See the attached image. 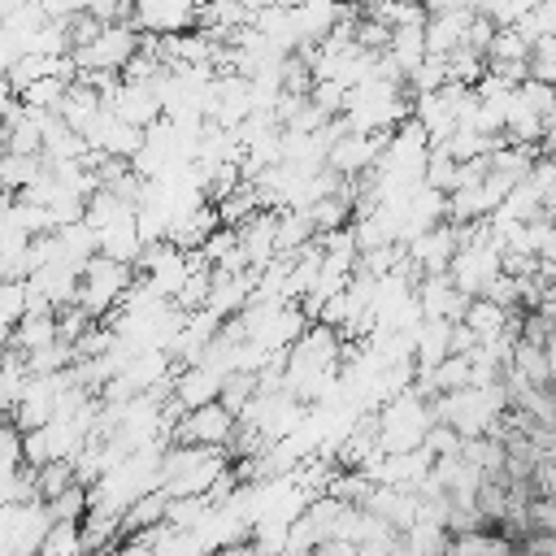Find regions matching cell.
<instances>
[{
  "instance_id": "4fadbf2b",
  "label": "cell",
  "mask_w": 556,
  "mask_h": 556,
  "mask_svg": "<svg viewBox=\"0 0 556 556\" xmlns=\"http://www.w3.org/2000/svg\"><path fill=\"white\" fill-rule=\"evenodd\" d=\"M469 330H473V339L478 343H486V339H495L500 330H508L513 326V313L508 308H500V304H491V300H482V295H473L469 304H465V317H460Z\"/></svg>"
},
{
  "instance_id": "d4e9b609",
  "label": "cell",
  "mask_w": 556,
  "mask_h": 556,
  "mask_svg": "<svg viewBox=\"0 0 556 556\" xmlns=\"http://www.w3.org/2000/svg\"><path fill=\"white\" fill-rule=\"evenodd\" d=\"M17 56H22V43H17V39H13V35L0 26V74H4V70H9Z\"/></svg>"
},
{
  "instance_id": "52a82bcc",
  "label": "cell",
  "mask_w": 556,
  "mask_h": 556,
  "mask_svg": "<svg viewBox=\"0 0 556 556\" xmlns=\"http://www.w3.org/2000/svg\"><path fill=\"white\" fill-rule=\"evenodd\" d=\"M217 387H222V374H213L208 365H178L169 382V400L178 404V413H191V408L213 404Z\"/></svg>"
},
{
  "instance_id": "8992f818",
  "label": "cell",
  "mask_w": 556,
  "mask_h": 556,
  "mask_svg": "<svg viewBox=\"0 0 556 556\" xmlns=\"http://www.w3.org/2000/svg\"><path fill=\"white\" fill-rule=\"evenodd\" d=\"M413 295H417L421 317H443V321H460V317H465V304H469V300L452 287L447 269H443V274H421L417 287H413Z\"/></svg>"
},
{
  "instance_id": "44dd1931",
  "label": "cell",
  "mask_w": 556,
  "mask_h": 556,
  "mask_svg": "<svg viewBox=\"0 0 556 556\" xmlns=\"http://www.w3.org/2000/svg\"><path fill=\"white\" fill-rule=\"evenodd\" d=\"M447 83V65H443V56H426L413 74H408V87L417 91V96H426V91H439Z\"/></svg>"
},
{
  "instance_id": "8fae6325",
  "label": "cell",
  "mask_w": 556,
  "mask_h": 556,
  "mask_svg": "<svg viewBox=\"0 0 556 556\" xmlns=\"http://www.w3.org/2000/svg\"><path fill=\"white\" fill-rule=\"evenodd\" d=\"M139 248H143V243H139L135 217H126V222H117V226H109V230L96 235V256H109V261H117V265H135Z\"/></svg>"
},
{
  "instance_id": "7c38bea8",
  "label": "cell",
  "mask_w": 556,
  "mask_h": 556,
  "mask_svg": "<svg viewBox=\"0 0 556 556\" xmlns=\"http://www.w3.org/2000/svg\"><path fill=\"white\" fill-rule=\"evenodd\" d=\"M52 343H56V317L52 313H26L9 334V348L22 352V356L39 352V348H52Z\"/></svg>"
},
{
  "instance_id": "5bb4252c",
  "label": "cell",
  "mask_w": 556,
  "mask_h": 556,
  "mask_svg": "<svg viewBox=\"0 0 556 556\" xmlns=\"http://www.w3.org/2000/svg\"><path fill=\"white\" fill-rule=\"evenodd\" d=\"M387 56L395 61V70L408 78L421 61H426V39H421V26H400V30H391V39H387Z\"/></svg>"
},
{
  "instance_id": "9a60e30c",
  "label": "cell",
  "mask_w": 556,
  "mask_h": 556,
  "mask_svg": "<svg viewBox=\"0 0 556 556\" xmlns=\"http://www.w3.org/2000/svg\"><path fill=\"white\" fill-rule=\"evenodd\" d=\"M39 174H43V161L39 156H17V152H4L0 156V191H9V195L26 191Z\"/></svg>"
},
{
  "instance_id": "f1b7e54d",
  "label": "cell",
  "mask_w": 556,
  "mask_h": 556,
  "mask_svg": "<svg viewBox=\"0 0 556 556\" xmlns=\"http://www.w3.org/2000/svg\"><path fill=\"white\" fill-rule=\"evenodd\" d=\"M0 156H4V130H0Z\"/></svg>"
},
{
  "instance_id": "4316f807",
  "label": "cell",
  "mask_w": 556,
  "mask_h": 556,
  "mask_svg": "<svg viewBox=\"0 0 556 556\" xmlns=\"http://www.w3.org/2000/svg\"><path fill=\"white\" fill-rule=\"evenodd\" d=\"M13 100V91H9V83H4V74H0V109Z\"/></svg>"
},
{
  "instance_id": "7402d4cb",
  "label": "cell",
  "mask_w": 556,
  "mask_h": 556,
  "mask_svg": "<svg viewBox=\"0 0 556 556\" xmlns=\"http://www.w3.org/2000/svg\"><path fill=\"white\" fill-rule=\"evenodd\" d=\"M517 100L526 104V109H534L543 122H552V83H534V78H521L517 83Z\"/></svg>"
},
{
  "instance_id": "ac0fdd59",
  "label": "cell",
  "mask_w": 556,
  "mask_h": 556,
  "mask_svg": "<svg viewBox=\"0 0 556 556\" xmlns=\"http://www.w3.org/2000/svg\"><path fill=\"white\" fill-rule=\"evenodd\" d=\"M65 78H35L17 100H22V109H30V113H56V104H61V96H65Z\"/></svg>"
},
{
  "instance_id": "30bf717a",
  "label": "cell",
  "mask_w": 556,
  "mask_h": 556,
  "mask_svg": "<svg viewBox=\"0 0 556 556\" xmlns=\"http://www.w3.org/2000/svg\"><path fill=\"white\" fill-rule=\"evenodd\" d=\"M339 17H343V4L339 0H304L300 9H291V22H295V39L300 43H321Z\"/></svg>"
},
{
  "instance_id": "ba28073f",
  "label": "cell",
  "mask_w": 556,
  "mask_h": 556,
  "mask_svg": "<svg viewBox=\"0 0 556 556\" xmlns=\"http://www.w3.org/2000/svg\"><path fill=\"white\" fill-rule=\"evenodd\" d=\"M117 122H126V126H152L156 117H161V104H156V91H152V83H122L117 91H113V100L104 104Z\"/></svg>"
},
{
  "instance_id": "5b68a950",
  "label": "cell",
  "mask_w": 556,
  "mask_h": 556,
  "mask_svg": "<svg viewBox=\"0 0 556 556\" xmlns=\"http://www.w3.org/2000/svg\"><path fill=\"white\" fill-rule=\"evenodd\" d=\"M400 248H404V261L417 274H443L447 261H452V252H456V226L452 222H439V226H430L426 235H417V239H408Z\"/></svg>"
},
{
  "instance_id": "603a6c76",
  "label": "cell",
  "mask_w": 556,
  "mask_h": 556,
  "mask_svg": "<svg viewBox=\"0 0 556 556\" xmlns=\"http://www.w3.org/2000/svg\"><path fill=\"white\" fill-rule=\"evenodd\" d=\"M352 39H356V48H365V52H387L391 30H387L382 22H374V17H361V22L352 26Z\"/></svg>"
},
{
  "instance_id": "cb8c5ba5",
  "label": "cell",
  "mask_w": 556,
  "mask_h": 556,
  "mask_svg": "<svg viewBox=\"0 0 556 556\" xmlns=\"http://www.w3.org/2000/svg\"><path fill=\"white\" fill-rule=\"evenodd\" d=\"M526 517H530L543 534H552V526H556V508H552V500H547V495H539L534 504H526Z\"/></svg>"
},
{
  "instance_id": "484cf974",
  "label": "cell",
  "mask_w": 556,
  "mask_h": 556,
  "mask_svg": "<svg viewBox=\"0 0 556 556\" xmlns=\"http://www.w3.org/2000/svg\"><path fill=\"white\" fill-rule=\"evenodd\" d=\"M165 4H174V9H182V13H195L204 0H165Z\"/></svg>"
},
{
  "instance_id": "3957f363",
  "label": "cell",
  "mask_w": 556,
  "mask_h": 556,
  "mask_svg": "<svg viewBox=\"0 0 556 556\" xmlns=\"http://www.w3.org/2000/svg\"><path fill=\"white\" fill-rule=\"evenodd\" d=\"M135 48H139V30H130V26H104V30H100L91 43L74 48L70 56H74L78 74H91V70L122 74V65L135 56Z\"/></svg>"
},
{
  "instance_id": "6da1fadb",
  "label": "cell",
  "mask_w": 556,
  "mask_h": 556,
  "mask_svg": "<svg viewBox=\"0 0 556 556\" xmlns=\"http://www.w3.org/2000/svg\"><path fill=\"white\" fill-rule=\"evenodd\" d=\"M130 282H135V269L130 265H117L109 256H91L83 265V274H78V300L74 304L96 321V317H104V313L117 308V300L126 295Z\"/></svg>"
},
{
  "instance_id": "e0dca14e",
  "label": "cell",
  "mask_w": 556,
  "mask_h": 556,
  "mask_svg": "<svg viewBox=\"0 0 556 556\" xmlns=\"http://www.w3.org/2000/svg\"><path fill=\"white\" fill-rule=\"evenodd\" d=\"M78 534H83V552H104V543H113L122 534V517H109V513H91L78 521Z\"/></svg>"
},
{
  "instance_id": "9c48e42d",
  "label": "cell",
  "mask_w": 556,
  "mask_h": 556,
  "mask_svg": "<svg viewBox=\"0 0 556 556\" xmlns=\"http://www.w3.org/2000/svg\"><path fill=\"white\" fill-rule=\"evenodd\" d=\"M22 282H26V291L39 295L52 313L78 300V274H74L70 265H61V261H56V265H43V269H35V274H26Z\"/></svg>"
},
{
  "instance_id": "277c9868",
  "label": "cell",
  "mask_w": 556,
  "mask_h": 556,
  "mask_svg": "<svg viewBox=\"0 0 556 556\" xmlns=\"http://www.w3.org/2000/svg\"><path fill=\"white\" fill-rule=\"evenodd\" d=\"M169 434H174L178 443H195V447H226V443L235 439V417L213 400V404H204V408L182 413Z\"/></svg>"
},
{
  "instance_id": "7a4b0ae2",
  "label": "cell",
  "mask_w": 556,
  "mask_h": 556,
  "mask_svg": "<svg viewBox=\"0 0 556 556\" xmlns=\"http://www.w3.org/2000/svg\"><path fill=\"white\" fill-rule=\"evenodd\" d=\"M495 274H500V248L491 243L486 222H482V235L469 239V243H460V248L452 252L447 278H452V287H456L465 300H473V295H482V287H486Z\"/></svg>"
},
{
  "instance_id": "d6986e66",
  "label": "cell",
  "mask_w": 556,
  "mask_h": 556,
  "mask_svg": "<svg viewBox=\"0 0 556 556\" xmlns=\"http://www.w3.org/2000/svg\"><path fill=\"white\" fill-rule=\"evenodd\" d=\"M252 395H256V378H252V374H239V369H235V374H222L217 404H222L230 417H235V413H239V408H243Z\"/></svg>"
},
{
  "instance_id": "83f0119b",
  "label": "cell",
  "mask_w": 556,
  "mask_h": 556,
  "mask_svg": "<svg viewBox=\"0 0 556 556\" xmlns=\"http://www.w3.org/2000/svg\"><path fill=\"white\" fill-rule=\"evenodd\" d=\"M269 4H274V9H300L304 0H269Z\"/></svg>"
},
{
  "instance_id": "ffe728a7",
  "label": "cell",
  "mask_w": 556,
  "mask_h": 556,
  "mask_svg": "<svg viewBox=\"0 0 556 556\" xmlns=\"http://www.w3.org/2000/svg\"><path fill=\"white\" fill-rule=\"evenodd\" d=\"M48 513H52V521H83L87 517V486L70 482L65 491H56L48 500Z\"/></svg>"
},
{
  "instance_id": "2e32d148",
  "label": "cell",
  "mask_w": 556,
  "mask_h": 556,
  "mask_svg": "<svg viewBox=\"0 0 556 556\" xmlns=\"http://www.w3.org/2000/svg\"><path fill=\"white\" fill-rule=\"evenodd\" d=\"M304 217H308V226H313V235H326V230H339V226H348V217H352V204L343 200V195H321V200H313L308 208H304Z\"/></svg>"
}]
</instances>
